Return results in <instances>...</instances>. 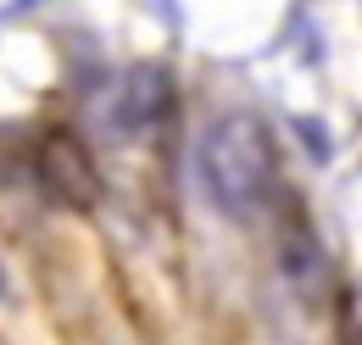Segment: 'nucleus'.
Masks as SVG:
<instances>
[{
    "mask_svg": "<svg viewBox=\"0 0 362 345\" xmlns=\"http://www.w3.org/2000/svg\"><path fill=\"white\" fill-rule=\"evenodd\" d=\"M173 112V89H168V73L162 67H134L117 95H112V129L123 134V139H139V134H151L162 117Z\"/></svg>",
    "mask_w": 362,
    "mask_h": 345,
    "instance_id": "obj_3",
    "label": "nucleus"
},
{
    "mask_svg": "<svg viewBox=\"0 0 362 345\" xmlns=\"http://www.w3.org/2000/svg\"><path fill=\"white\" fill-rule=\"evenodd\" d=\"M34 168H40V184H45L50 195L62 201V206H95V168H90V151L73 139V134L50 129L40 139V151H34Z\"/></svg>",
    "mask_w": 362,
    "mask_h": 345,
    "instance_id": "obj_2",
    "label": "nucleus"
},
{
    "mask_svg": "<svg viewBox=\"0 0 362 345\" xmlns=\"http://www.w3.org/2000/svg\"><path fill=\"white\" fill-rule=\"evenodd\" d=\"M273 139L257 117H218L195 145V172L206 201L234 223H251L273 189Z\"/></svg>",
    "mask_w": 362,
    "mask_h": 345,
    "instance_id": "obj_1",
    "label": "nucleus"
},
{
    "mask_svg": "<svg viewBox=\"0 0 362 345\" xmlns=\"http://www.w3.org/2000/svg\"><path fill=\"white\" fill-rule=\"evenodd\" d=\"M279 251H284V267L296 273V284H301V290H317V284H323V251H317V240L301 228V223H284Z\"/></svg>",
    "mask_w": 362,
    "mask_h": 345,
    "instance_id": "obj_4",
    "label": "nucleus"
}]
</instances>
